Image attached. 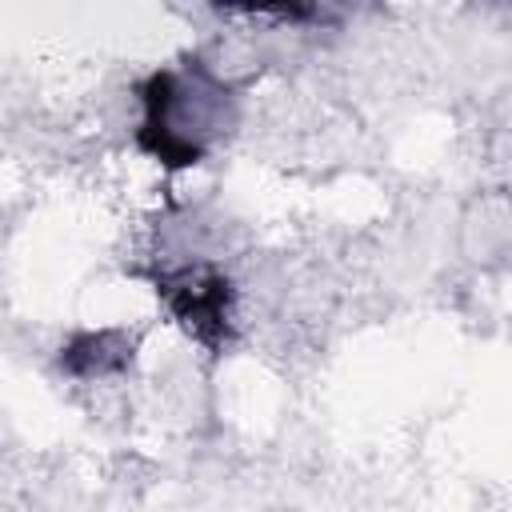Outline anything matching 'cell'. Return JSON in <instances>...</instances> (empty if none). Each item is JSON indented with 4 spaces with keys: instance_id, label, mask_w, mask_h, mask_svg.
I'll return each mask as SVG.
<instances>
[{
    "instance_id": "6da1fadb",
    "label": "cell",
    "mask_w": 512,
    "mask_h": 512,
    "mask_svg": "<svg viewBox=\"0 0 512 512\" xmlns=\"http://www.w3.org/2000/svg\"><path fill=\"white\" fill-rule=\"evenodd\" d=\"M224 304H228V284H224L220 276H204V280L180 284V292L172 296L176 316H180L188 328H196L200 336L224 328Z\"/></svg>"
}]
</instances>
